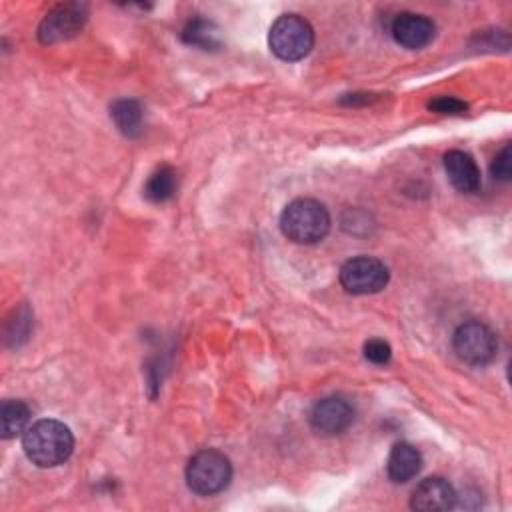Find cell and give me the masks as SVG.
<instances>
[{
  "label": "cell",
  "instance_id": "obj_1",
  "mask_svg": "<svg viewBox=\"0 0 512 512\" xmlns=\"http://www.w3.org/2000/svg\"><path fill=\"white\" fill-rule=\"evenodd\" d=\"M22 448L32 464L52 468L70 458L74 450V436L60 420L44 418L24 430Z\"/></svg>",
  "mask_w": 512,
  "mask_h": 512
},
{
  "label": "cell",
  "instance_id": "obj_2",
  "mask_svg": "<svg viewBox=\"0 0 512 512\" xmlns=\"http://www.w3.org/2000/svg\"><path fill=\"white\" fill-rule=\"evenodd\" d=\"M284 236L296 244L320 242L330 230L326 206L314 198H296L280 214Z\"/></svg>",
  "mask_w": 512,
  "mask_h": 512
},
{
  "label": "cell",
  "instance_id": "obj_3",
  "mask_svg": "<svg viewBox=\"0 0 512 512\" xmlns=\"http://www.w3.org/2000/svg\"><path fill=\"white\" fill-rule=\"evenodd\" d=\"M232 478V464L220 450L206 448L196 452L186 466V484L198 496L222 492Z\"/></svg>",
  "mask_w": 512,
  "mask_h": 512
},
{
  "label": "cell",
  "instance_id": "obj_4",
  "mask_svg": "<svg viewBox=\"0 0 512 512\" xmlns=\"http://www.w3.org/2000/svg\"><path fill=\"white\" fill-rule=\"evenodd\" d=\"M268 46L280 60H302L314 46V30L302 16L282 14L270 26Z\"/></svg>",
  "mask_w": 512,
  "mask_h": 512
},
{
  "label": "cell",
  "instance_id": "obj_5",
  "mask_svg": "<svg viewBox=\"0 0 512 512\" xmlns=\"http://www.w3.org/2000/svg\"><path fill=\"white\" fill-rule=\"evenodd\" d=\"M452 348L462 362L470 366H484L494 360L498 342L490 326L478 320H470L454 330Z\"/></svg>",
  "mask_w": 512,
  "mask_h": 512
},
{
  "label": "cell",
  "instance_id": "obj_6",
  "mask_svg": "<svg viewBox=\"0 0 512 512\" xmlns=\"http://www.w3.org/2000/svg\"><path fill=\"white\" fill-rule=\"evenodd\" d=\"M388 280L386 264L374 256L350 258L340 268V284L350 294H376L386 288Z\"/></svg>",
  "mask_w": 512,
  "mask_h": 512
},
{
  "label": "cell",
  "instance_id": "obj_7",
  "mask_svg": "<svg viewBox=\"0 0 512 512\" xmlns=\"http://www.w3.org/2000/svg\"><path fill=\"white\" fill-rule=\"evenodd\" d=\"M86 20V10L80 4H60L50 10L38 26V38L44 44H54L76 36Z\"/></svg>",
  "mask_w": 512,
  "mask_h": 512
},
{
  "label": "cell",
  "instance_id": "obj_8",
  "mask_svg": "<svg viewBox=\"0 0 512 512\" xmlns=\"http://www.w3.org/2000/svg\"><path fill=\"white\" fill-rule=\"evenodd\" d=\"M310 426L326 436L342 434L354 422V406L340 396H326L310 410Z\"/></svg>",
  "mask_w": 512,
  "mask_h": 512
},
{
  "label": "cell",
  "instance_id": "obj_9",
  "mask_svg": "<svg viewBox=\"0 0 512 512\" xmlns=\"http://www.w3.org/2000/svg\"><path fill=\"white\" fill-rule=\"evenodd\" d=\"M392 38L408 48V50H418L424 48L426 44L432 42L434 34H436V26L434 22L424 16V14H414V12H400L390 26Z\"/></svg>",
  "mask_w": 512,
  "mask_h": 512
},
{
  "label": "cell",
  "instance_id": "obj_10",
  "mask_svg": "<svg viewBox=\"0 0 512 512\" xmlns=\"http://www.w3.org/2000/svg\"><path fill=\"white\" fill-rule=\"evenodd\" d=\"M456 504V492L452 484L440 476L424 478L412 492L410 508L420 512L450 510Z\"/></svg>",
  "mask_w": 512,
  "mask_h": 512
},
{
  "label": "cell",
  "instance_id": "obj_11",
  "mask_svg": "<svg viewBox=\"0 0 512 512\" xmlns=\"http://www.w3.org/2000/svg\"><path fill=\"white\" fill-rule=\"evenodd\" d=\"M444 170L452 186L464 194H474L480 184V168L476 160L464 150H450L444 154Z\"/></svg>",
  "mask_w": 512,
  "mask_h": 512
},
{
  "label": "cell",
  "instance_id": "obj_12",
  "mask_svg": "<svg viewBox=\"0 0 512 512\" xmlns=\"http://www.w3.org/2000/svg\"><path fill=\"white\" fill-rule=\"evenodd\" d=\"M422 468L420 450L408 442H396L388 454L386 472L392 482L406 484L410 482Z\"/></svg>",
  "mask_w": 512,
  "mask_h": 512
},
{
  "label": "cell",
  "instance_id": "obj_13",
  "mask_svg": "<svg viewBox=\"0 0 512 512\" xmlns=\"http://www.w3.org/2000/svg\"><path fill=\"white\" fill-rule=\"evenodd\" d=\"M118 130L126 136H138L142 130V106L132 98H120L110 106Z\"/></svg>",
  "mask_w": 512,
  "mask_h": 512
},
{
  "label": "cell",
  "instance_id": "obj_14",
  "mask_svg": "<svg viewBox=\"0 0 512 512\" xmlns=\"http://www.w3.org/2000/svg\"><path fill=\"white\" fill-rule=\"evenodd\" d=\"M30 408L24 400H4L0 406V422H2V436L14 438L16 434L28 428Z\"/></svg>",
  "mask_w": 512,
  "mask_h": 512
},
{
  "label": "cell",
  "instance_id": "obj_15",
  "mask_svg": "<svg viewBox=\"0 0 512 512\" xmlns=\"http://www.w3.org/2000/svg\"><path fill=\"white\" fill-rule=\"evenodd\" d=\"M176 186H178L176 172L170 166H160L146 180L144 194L152 202H166V200H170L174 196Z\"/></svg>",
  "mask_w": 512,
  "mask_h": 512
},
{
  "label": "cell",
  "instance_id": "obj_16",
  "mask_svg": "<svg viewBox=\"0 0 512 512\" xmlns=\"http://www.w3.org/2000/svg\"><path fill=\"white\" fill-rule=\"evenodd\" d=\"M182 38L188 42V44H194V46H202V48H208V46H216L218 44V38H216V30L210 22L206 20H190L182 32Z\"/></svg>",
  "mask_w": 512,
  "mask_h": 512
},
{
  "label": "cell",
  "instance_id": "obj_17",
  "mask_svg": "<svg viewBox=\"0 0 512 512\" xmlns=\"http://www.w3.org/2000/svg\"><path fill=\"white\" fill-rule=\"evenodd\" d=\"M364 356L366 360H370L372 364H388L390 358H392V348L388 342H384L382 338H370L366 344H364Z\"/></svg>",
  "mask_w": 512,
  "mask_h": 512
},
{
  "label": "cell",
  "instance_id": "obj_18",
  "mask_svg": "<svg viewBox=\"0 0 512 512\" xmlns=\"http://www.w3.org/2000/svg\"><path fill=\"white\" fill-rule=\"evenodd\" d=\"M428 108L438 114H462L466 110V102L454 96H436L428 102Z\"/></svg>",
  "mask_w": 512,
  "mask_h": 512
},
{
  "label": "cell",
  "instance_id": "obj_19",
  "mask_svg": "<svg viewBox=\"0 0 512 512\" xmlns=\"http://www.w3.org/2000/svg\"><path fill=\"white\" fill-rule=\"evenodd\" d=\"M490 172L496 180H510V174H512V168H510V146L506 144L492 160V166H490Z\"/></svg>",
  "mask_w": 512,
  "mask_h": 512
}]
</instances>
